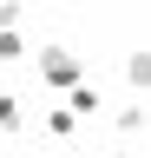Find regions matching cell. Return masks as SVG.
Masks as SVG:
<instances>
[{
	"instance_id": "cell-1",
	"label": "cell",
	"mask_w": 151,
	"mask_h": 158,
	"mask_svg": "<svg viewBox=\"0 0 151 158\" xmlns=\"http://www.w3.org/2000/svg\"><path fill=\"white\" fill-rule=\"evenodd\" d=\"M46 79H53V86H72V79H79L72 53H46Z\"/></svg>"
},
{
	"instance_id": "cell-2",
	"label": "cell",
	"mask_w": 151,
	"mask_h": 158,
	"mask_svg": "<svg viewBox=\"0 0 151 158\" xmlns=\"http://www.w3.org/2000/svg\"><path fill=\"white\" fill-rule=\"evenodd\" d=\"M131 79H138V86H151V53H138V59H131Z\"/></svg>"
}]
</instances>
